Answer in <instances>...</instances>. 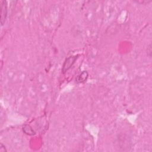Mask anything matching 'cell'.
I'll use <instances>...</instances> for the list:
<instances>
[{
  "instance_id": "cell-1",
  "label": "cell",
  "mask_w": 152,
  "mask_h": 152,
  "mask_svg": "<svg viewBox=\"0 0 152 152\" xmlns=\"http://www.w3.org/2000/svg\"><path fill=\"white\" fill-rule=\"evenodd\" d=\"M78 55H75V56H70L65 59L62 69L63 73H65L69 69L71 68V66L74 65L77 59L78 58Z\"/></svg>"
},
{
  "instance_id": "cell-2",
  "label": "cell",
  "mask_w": 152,
  "mask_h": 152,
  "mask_svg": "<svg viewBox=\"0 0 152 152\" xmlns=\"http://www.w3.org/2000/svg\"><path fill=\"white\" fill-rule=\"evenodd\" d=\"M0 8H1V23L2 26L6 20L7 15V4L5 1H0Z\"/></svg>"
},
{
  "instance_id": "cell-3",
  "label": "cell",
  "mask_w": 152,
  "mask_h": 152,
  "mask_svg": "<svg viewBox=\"0 0 152 152\" xmlns=\"http://www.w3.org/2000/svg\"><path fill=\"white\" fill-rule=\"evenodd\" d=\"M88 77V74L87 71H84L80 74H79L75 78V81L77 83H81L86 81Z\"/></svg>"
},
{
  "instance_id": "cell-4",
  "label": "cell",
  "mask_w": 152,
  "mask_h": 152,
  "mask_svg": "<svg viewBox=\"0 0 152 152\" xmlns=\"http://www.w3.org/2000/svg\"><path fill=\"white\" fill-rule=\"evenodd\" d=\"M23 131L26 134L28 135H33L36 134V132L28 125H24L23 127Z\"/></svg>"
},
{
  "instance_id": "cell-5",
  "label": "cell",
  "mask_w": 152,
  "mask_h": 152,
  "mask_svg": "<svg viewBox=\"0 0 152 152\" xmlns=\"http://www.w3.org/2000/svg\"><path fill=\"white\" fill-rule=\"evenodd\" d=\"M0 151H1V152H5V151H7V150L5 149V145H4L2 143H1Z\"/></svg>"
}]
</instances>
